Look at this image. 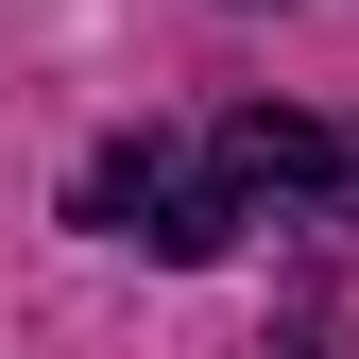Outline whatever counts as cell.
<instances>
[{
    "mask_svg": "<svg viewBox=\"0 0 359 359\" xmlns=\"http://www.w3.org/2000/svg\"><path fill=\"white\" fill-rule=\"evenodd\" d=\"M69 222H103V240L171 257V274H205V257L240 240V189H222L205 137H103V154H86V189H69Z\"/></svg>",
    "mask_w": 359,
    "mask_h": 359,
    "instance_id": "1",
    "label": "cell"
},
{
    "mask_svg": "<svg viewBox=\"0 0 359 359\" xmlns=\"http://www.w3.org/2000/svg\"><path fill=\"white\" fill-rule=\"evenodd\" d=\"M205 154H222V189H240V222H274V205L359 222V120H274V103H240Z\"/></svg>",
    "mask_w": 359,
    "mask_h": 359,
    "instance_id": "2",
    "label": "cell"
}]
</instances>
